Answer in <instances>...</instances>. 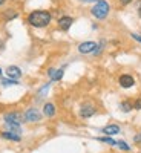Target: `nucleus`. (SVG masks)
<instances>
[{
  "label": "nucleus",
  "mask_w": 141,
  "mask_h": 153,
  "mask_svg": "<svg viewBox=\"0 0 141 153\" xmlns=\"http://www.w3.org/2000/svg\"><path fill=\"white\" fill-rule=\"evenodd\" d=\"M134 0H120V3L123 5V6H126V5H129V3H132Z\"/></svg>",
  "instance_id": "aec40b11"
},
{
  "label": "nucleus",
  "mask_w": 141,
  "mask_h": 153,
  "mask_svg": "<svg viewBox=\"0 0 141 153\" xmlns=\"http://www.w3.org/2000/svg\"><path fill=\"white\" fill-rule=\"evenodd\" d=\"M94 113H95V107L91 106V104H84L80 109V117L81 118H89V117H92Z\"/></svg>",
  "instance_id": "6e6552de"
},
{
  "label": "nucleus",
  "mask_w": 141,
  "mask_h": 153,
  "mask_svg": "<svg viewBox=\"0 0 141 153\" xmlns=\"http://www.w3.org/2000/svg\"><path fill=\"white\" fill-rule=\"evenodd\" d=\"M101 132L104 135H117V133H120V127L117 124H110V126H106Z\"/></svg>",
  "instance_id": "9b49d317"
},
{
  "label": "nucleus",
  "mask_w": 141,
  "mask_h": 153,
  "mask_svg": "<svg viewBox=\"0 0 141 153\" xmlns=\"http://www.w3.org/2000/svg\"><path fill=\"white\" fill-rule=\"evenodd\" d=\"M97 49V43L95 42H83L78 45V52L80 54H91V52H95Z\"/></svg>",
  "instance_id": "7ed1b4c3"
},
{
  "label": "nucleus",
  "mask_w": 141,
  "mask_h": 153,
  "mask_svg": "<svg viewBox=\"0 0 141 153\" xmlns=\"http://www.w3.org/2000/svg\"><path fill=\"white\" fill-rule=\"evenodd\" d=\"M25 120L29 121V123H37V121L42 120V113L37 109H28L25 112Z\"/></svg>",
  "instance_id": "20e7f679"
},
{
  "label": "nucleus",
  "mask_w": 141,
  "mask_h": 153,
  "mask_svg": "<svg viewBox=\"0 0 141 153\" xmlns=\"http://www.w3.org/2000/svg\"><path fill=\"white\" fill-rule=\"evenodd\" d=\"M49 86H51V83H48L43 89H40V92H38V95H40V97H45V94L48 92V89H49Z\"/></svg>",
  "instance_id": "a211bd4d"
},
{
  "label": "nucleus",
  "mask_w": 141,
  "mask_h": 153,
  "mask_svg": "<svg viewBox=\"0 0 141 153\" xmlns=\"http://www.w3.org/2000/svg\"><path fill=\"white\" fill-rule=\"evenodd\" d=\"M109 11H110V6L109 3L106 2V0H98V2L92 6L91 12H92V16L98 20H104L109 14Z\"/></svg>",
  "instance_id": "f03ea898"
},
{
  "label": "nucleus",
  "mask_w": 141,
  "mask_h": 153,
  "mask_svg": "<svg viewBox=\"0 0 141 153\" xmlns=\"http://www.w3.org/2000/svg\"><path fill=\"white\" fill-rule=\"evenodd\" d=\"M81 2H98V0H81Z\"/></svg>",
  "instance_id": "b1692460"
},
{
  "label": "nucleus",
  "mask_w": 141,
  "mask_h": 153,
  "mask_svg": "<svg viewBox=\"0 0 141 153\" xmlns=\"http://www.w3.org/2000/svg\"><path fill=\"white\" fill-rule=\"evenodd\" d=\"M5 121L6 124H20L23 121V117H22V113L19 112H11V113H6L5 115Z\"/></svg>",
  "instance_id": "39448f33"
},
{
  "label": "nucleus",
  "mask_w": 141,
  "mask_h": 153,
  "mask_svg": "<svg viewBox=\"0 0 141 153\" xmlns=\"http://www.w3.org/2000/svg\"><path fill=\"white\" fill-rule=\"evenodd\" d=\"M121 110L123 112H131L132 110V106L129 103H121Z\"/></svg>",
  "instance_id": "2eb2a0df"
},
{
  "label": "nucleus",
  "mask_w": 141,
  "mask_h": 153,
  "mask_svg": "<svg viewBox=\"0 0 141 153\" xmlns=\"http://www.w3.org/2000/svg\"><path fill=\"white\" fill-rule=\"evenodd\" d=\"M98 141H103V143H107V144H110V146H115L117 143L113 141V139H110V138H98Z\"/></svg>",
  "instance_id": "dca6fc26"
},
{
  "label": "nucleus",
  "mask_w": 141,
  "mask_h": 153,
  "mask_svg": "<svg viewBox=\"0 0 141 153\" xmlns=\"http://www.w3.org/2000/svg\"><path fill=\"white\" fill-rule=\"evenodd\" d=\"M135 141L138 143V141H141V132H140V135L138 136H135Z\"/></svg>",
  "instance_id": "5701e85b"
},
{
  "label": "nucleus",
  "mask_w": 141,
  "mask_h": 153,
  "mask_svg": "<svg viewBox=\"0 0 141 153\" xmlns=\"http://www.w3.org/2000/svg\"><path fill=\"white\" fill-rule=\"evenodd\" d=\"M118 83H120V86H121V87L129 89V87H132V86L135 84V80H134V76H132V75L124 74V75H121L120 78H118Z\"/></svg>",
  "instance_id": "423d86ee"
},
{
  "label": "nucleus",
  "mask_w": 141,
  "mask_h": 153,
  "mask_svg": "<svg viewBox=\"0 0 141 153\" xmlns=\"http://www.w3.org/2000/svg\"><path fill=\"white\" fill-rule=\"evenodd\" d=\"M2 83H3V86H11V84H19V83H17V80H12V78H11V80H3Z\"/></svg>",
  "instance_id": "f3484780"
},
{
  "label": "nucleus",
  "mask_w": 141,
  "mask_h": 153,
  "mask_svg": "<svg viewBox=\"0 0 141 153\" xmlns=\"http://www.w3.org/2000/svg\"><path fill=\"white\" fill-rule=\"evenodd\" d=\"M63 69H49L48 71V75L51 76V81H58L61 80V76H63Z\"/></svg>",
  "instance_id": "9d476101"
},
{
  "label": "nucleus",
  "mask_w": 141,
  "mask_h": 153,
  "mask_svg": "<svg viewBox=\"0 0 141 153\" xmlns=\"http://www.w3.org/2000/svg\"><path fill=\"white\" fill-rule=\"evenodd\" d=\"M43 113L46 115V117H54V115H55V106H54L52 103L45 104V107H43Z\"/></svg>",
  "instance_id": "f8f14e48"
},
{
  "label": "nucleus",
  "mask_w": 141,
  "mask_h": 153,
  "mask_svg": "<svg viewBox=\"0 0 141 153\" xmlns=\"http://www.w3.org/2000/svg\"><path fill=\"white\" fill-rule=\"evenodd\" d=\"M131 35H132V38H135L137 42H140V43H141V35H138V34H131Z\"/></svg>",
  "instance_id": "412c9836"
},
{
  "label": "nucleus",
  "mask_w": 141,
  "mask_h": 153,
  "mask_svg": "<svg viewBox=\"0 0 141 153\" xmlns=\"http://www.w3.org/2000/svg\"><path fill=\"white\" fill-rule=\"evenodd\" d=\"M2 138L11 139V141H20V139H22L19 133H11V132H3V133H2Z\"/></svg>",
  "instance_id": "ddd939ff"
},
{
  "label": "nucleus",
  "mask_w": 141,
  "mask_h": 153,
  "mask_svg": "<svg viewBox=\"0 0 141 153\" xmlns=\"http://www.w3.org/2000/svg\"><path fill=\"white\" fill-rule=\"evenodd\" d=\"M137 11H138V16H140V19H141V2L138 3V6H137Z\"/></svg>",
  "instance_id": "4be33fe9"
},
{
  "label": "nucleus",
  "mask_w": 141,
  "mask_h": 153,
  "mask_svg": "<svg viewBox=\"0 0 141 153\" xmlns=\"http://www.w3.org/2000/svg\"><path fill=\"white\" fill-rule=\"evenodd\" d=\"M0 75H2V69H0Z\"/></svg>",
  "instance_id": "a878e982"
},
{
  "label": "nucleus",
  "mask_w": 141,
  "mask_h": 153,
  "mask_svg": "<svg viewBox=\"0 0 141 153\" xmlns=\"http://www.w3.org/2000/svg\"><path fill=\"white\" fill-rule=\"evenodd\" d=\"M26 20L34 28H46L52 20V16L48 11H32Z\"/></svg>",
  "instance_id": "f257e3e1"
},
{
  "label": "nucleus",
  "mask_w": 141,
  "mask_h": 153,
  "mask_svg": "<svg viewBox=\"0 0 141 153\" xmlns=\"http://www.w3.org/2000/svg\"><path fill=\"white\" fill-rule=\"evenodd\" d=\"M5 2H6V0H0V5H3Z\"/></svg>",
  "instance_id": "393cba45"
},
{
  "label": "nucleus",
  "mask_w": 141,
  "mask_h": 153,
  "mask_svg": "<svg viewBox=\"0 0 141 153\" xmlns=\"http://www.w3.org/2000/svg\"><path fill=\"white\" fill-rule=\"evenodd\" d=\"M6 74H8L9 78H12V80H17V78H20V76H22V71L17 66H9L6 69Z\"/></svg>",
  "instance_id": "1a4fd4ad"
},
{
  "label": "nucleus",
  "mask_w": 141,
  "mask_h": 153,
  "mask_svg": "<svg viewBox=\"0 0 141 153\" xmlns=\"http://www.w3.org/2000/svg\"><path fill=\"white\" fill-rule=\"evenodd\" d=\"M72 23H74V19L69 17V16H65V17H61L58 20V28L61 31H68L71 26H72Z\"/></svg>",
  "instance_id": "0eeeda50"
},
{
  "label": "nucleus",
  "mask_w": 141,
  "mask_h": 153,
  "mask_svg": "<svg viewBox=\"0 0 141 153\" xmlns=\"http://www.w3.org/2000/svg\"><path fill=\"white\" fill-rule=\"evenodd\" d=\"M134 107H135V109H138V110H140V109H141V98H140V100H137V101H135V104H134Z\"/></svg>",
  "instance_id": "6ab92c4d"
},
{
  "label": "nucleus",
  "mask_w": 141,
  "mask_h": 153,
  "mask_svg": "<svg viewBox=\"0 0 141 153\" xmlns=\"http://www.w3.org/2000/svg\"><path fill=\"white\" fill-rule=\"evenodd\" d=\"M117 146H118V147H120L121 150H126V152H127V150H131V147L127 146V144H126L124 141H118V143H117Z\"/></svg>",
  "instance_id": "4468645a"
}]
</instances>
